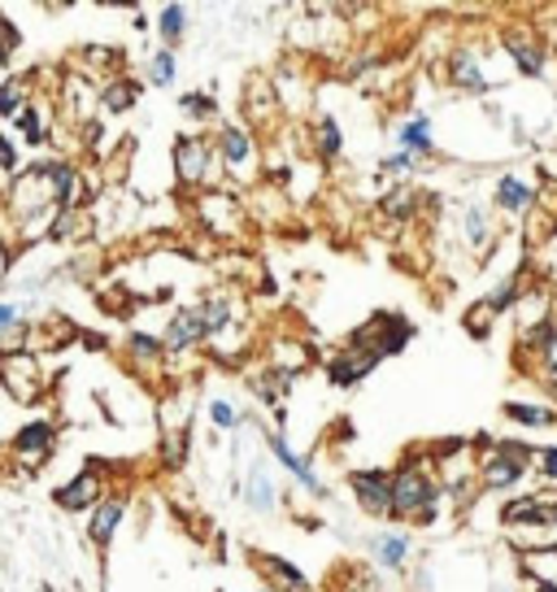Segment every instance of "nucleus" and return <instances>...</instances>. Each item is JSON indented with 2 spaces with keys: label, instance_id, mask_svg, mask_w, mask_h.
<instances>
[{
  "label": "nucleus",
  "instance_id": "f257e3e1",
  "mask_svg": "<svg viewBox=\"0 0 557 592\" xmlns=\"http://www.w3.org/2000/svg\"><path fill=\"white\" fill-rule=\"evenodd\" d=\"M440 501H444V488L435 484L427 457H406L392 471V518L397 522L427 527V522L440 518Z\"/></svg>",
  "mask_w": 557,
  "mask_h": 592
},
{
  "label": "nucleus",
  "instance_id": "f03ea898",
  "mask_svg": "<svg viewBox=\"0 0 557 592\" xmlns=\"http://www.w3.org/2000/svg\"><path fill=\"white\" fill-rule=\"evenodd\" d=\"M414 336H418V327L406 318V314H397V309H379V314H370V318L348 336V345H353V349H366V353L379 358V362H388V358L406 353Z\"/></svg>",
  "mask_w": 557,
  "mask_h": 592
},
{
  "label": "nucleus",
  "instance_id": "7ed1b4c3",
  "mask_svg": "<svg viewBox=\"0 0 557 592\" xmlns=\"http://www.w3.org/2000/svg\"><path fill=\"white\" fill-rule=\"evenodd\" d=\"M170 170H175V183L183 188H206L209 179L222 170L218 166V152H213V140L206 131H183L175 136L170 145Z\"/></svg>",
  "mask_w": 557,
  "mask_h": 592
},
{
  "label": "nucleus",
  "instance_id": "20e7f679",
  "mask_svg": "<svg viewBox=\"0 0 557 592\" xmlns=\"http://www.w3.org/2000/svg\"><path fill=\"white\" fill-rule=\"evenodd\" d=\"M57 441H62V432H57L53 419H27V423L9 436L4 453H9V462H13L18 475H31V471H40V466L53 457Z\"/></svg>",
  "mask_w": 557,
  "mask_h": 592
},
{
  "label": "nucleus",
  "instance_id": "39448f33",
  "mask_svg": "<svg viewBox=\"0 0 557 592\" xmlns=\"http://www.w3.org/2000/svg\"><path fill=\"white\" fill-rule=\"evenodd\" d=\"M213 152H218V166H222L231 179H253V175H258L262 152H258L253 127H244V123H218Z\"/></svg>",
  "mask_w": 557,
  "mask_h": 592
},
{
  "label": "nucleus",
  "instance_id": "423d86ee",
  "mask_svg": "<svg viewBox=\"0 0 557 592\" xmlns=\"http://www.w3.org/2000/svg\"><path fill=\"white\" fill-rule=\"evenodd\" d=\"M0 388L13 405H35V397L44 392V367L31 349L22 353H4L0 358Z\"/></svg>",
  "mask_w": 557,
  "mask_h": 592
},
{
  "label": "nucleus",
  "instance_id": "0eeeda50",
  "mask_svg": "<svg viewBox=\"0 0 557 592\" xmlns=\"http://www.w3.org/2000/svg\"><path fill=\"white\" fill-rule=\"evenodd\" d=\"M348 493L366 518H392V471L383 466L348 471Z\"/></svg>",
  "mask_w": 557,
  "mask_h": 592
},
{
  "label": "nucleus",
  "instance_id": "6e6552de",
  "mask_svg": "<svg viewBox=\"0 0 557 592\" xmlns=\"http://www.w3.org/2000/svg\"><path fill=\"white\" fill-rule=\"evenodd\" d=\"M105 501V475L96 462H87L83 471H74L66 484L53 488V506L66 510V515H92L96 506Z\"/></svg>",
  "mask_w": 557,
  "mask_h": 592
},
{
  "label": "nucleus",
  "instance_id": "1a4fd4ad",
  "mask_svg": "<svg viewBox=\"0 0 557 592\" xmlns=\"http://www.w3.org/2000/svg\"><path fill=\"white\" fill-rule=\"evenodd\" d=\"M266 453L275 457L278 466H283L305 493H314L318 501H327V484H323V475H318V466H314V453H296V448L287 444V432H283V427L266 432Z\"/></svg>",
  "mask_w": 557,
  "mask_h": 592
},
{
  "label": "nucleus",
  "instance_id": "9d476101",
  "mask_svg": "<svg viewBox=\"0 0 557 592\" xmlns=\"http://www.w3.org/2000/svg\"><path fill=\"white\" fill-rule=\"evenodd\" d=\"M201 345H209V336H206L201 314H197V305H179V309L170 314L166 331H161L166 358H183V353H192V349H201Z\"/></svg>",
  "mask_w": 557,
  "mask_h": 592
},
{
  "label": "nucleus",
  "instance_id": "9b49d317",
  "mask_svg": "<svg viewBox=\"0 0 557 592\" xmlns=\"http://www.w3.org/2000/svg\"><path fill=\"white\" fill-rule=\"evenodd\" d=\"M480 448H487L484 462H480V484H484L487 493H514L523 479H527V462H518V457H505V453H496L492 448V436H480Z\"/></svg>",
  "mask_w": 557,
  "mask_h": 592
},
{
  "label": "nucleus",
  "instance_id": "f8f14e48",
  "mask_svg": "<svg viewBox=\"0 0 557 592\" xmlns=\"http://www.w3.org/2000/svg\"><path fill=\"white\" fill-rule=\"evenodd\" d=\"M40 166H44V183H49V192H53V205H57L62 214H74V205L83 201L78 166L66 161V157H40Z\"/></svg>",
  "mask_w": 557,
  "mask_h": 592
},
{
  "label": "nucleus",
  "instance_id": "ddd939ff",
  "mask_svg": "<svg viewBox=\"0 0 557 592\" xmlns=\"http://www.w3.org/2000/svg\"><path fill=\"white\" fill-rule=\"evenodd\" d=\"M327 383L332 388H340V392H348V388H357V383H366L375 370H379V358H370L366 349H353V345H345L336 358H327Z\"/></svg>",
  "mask_w": 557,
  "mask_h": 592
},
{
  "label": "nucleus",
  "instance_id": "4468645a",
  "mask_svg": "<svg viewBox=\"0 0 557 592\" xmlns=\"http://www.w3.org/2000/svg\"><path fill=\"white\" fill-rule=\"evenodd\" d=\"M253 567L262 571V580H266V589L275 592H314V580L296 567V562H287V558H278V553H253Z\"/></svg>",
  "mask_w": 557,
  "mask_h": 592
},
{
  "label": "nucleus",
  "instance_id": "2eb2a0df",
  "mask_svg": "<svg viewBox=\"0 0 557 592\" xmlns=\"http://www.w3.org/2000/svg\"><path fill=\"white\" fill-rule=\"evenodd\" d=\"M240 497H244V510H253V515H275L278 484L266 462H253V466H249V475H244V484H240Z\"/></svg>",
  "mask_w": 557,
  "mask_h": 592
},
{
  "label": "nucleus",
  "instance_id": "dca6fc26",
  "mask_svg": "<svg viewBox=\"0 0 557 592\" xmlns=\"http://www.w3.org/2000/svg\"><path fill=\"white\" fill-rule=\"evenodd\" d=\"M366 549H370V558H375L383 571H401V567L410 562V553H414V540H410V531H401V527H383V531H375V536L366 540Z\"/></svg>",
  "mask_w": 557,
  "mask_h": 592
},
{
  "label": "nucleus",
  "instance_id": "f3484780",
  "mask_svg": "<svg viewBox=\"0 0 557 592\" xmlns=\"http://www.w3.org/2000/svg\"><path fill=\"white\" fill-rule=\"evenodd\" d=\"M501 44L514 57V71L523 74V78H540L545 74V49H540V40L532 31H505Z\"/></svg>",
  "mask_w": 557,
  "mask_h": 592
},
{
  "label": "nucleus",
  "instance_id": "a211bd4d",
  "mask_svg": "<svg viewBox=\"0 0 557 592\" xmlns=\"http://www.w3.org/2000/svg\"><path fill=\"white\" fill-rule=\"evenodd\" d=\"M13 131L27 148H44L53 140V105L49 101H31L18 118H13Z\"/></svg>",
  "mask_w": 557,
  "mask_h": 592
},
{
  "label": "nucleus",
  "instance_id": "6ab92c4d",
  "mask_svg": "<svg viewBox=\"0 0 557 592\" xmlns=\"http://www.w3.org/2000/svg\"><path fill=\"white\" fill-rule=\"evenodd\" d=\"M123 518H127V497L123 493H114V497H105L92 515H87V540L92 545H109L114 536H118V527H123Z\"/></svg>",
  "mask_w": 557,
  "mask_h": 592
},
{
  "label": "nucleus",
  "instance_id": "aec40b11",
  "mask_svg": "<svg viewBox=\"0 0 557 592\" xmlns=\"http://www.w3.org/2000/svg\"><path fill=\"white\" fill-rule=\"evenodd\" d=\"M449 83H453L458 92H466V96H487V92H492V83H487L480 57L466 53V49L449 53Z\"/></svg>",
  "mask_w": 557,
  "mask_h": 592
},
{
  "label": "nucleus",
  "instance_id": "412c9836",
  "mask_svg": "<svg viewBox=\"0 0 557 592\" xmlns=\"http://www.w3.org/2000/svg\"><path fill=\"white\" fill-rule=\"evenodd\" d=\"M492 205L505 210V214H527L536 205V188L523 183L518 175H501L496 188H492Z\"/></svg>",
  "mask_w": 557,
  "mask_h": 592
},
{
  "label": "nucleus",
  "instance_id": "4be33fe9",
  "mask_svg": "<svg viewBox=\"0 0 557 592\" xmlns=\"http://www.w3.org/2000/svg\"><path fill=\"white\" fill-rule=\"evenodd\" d=\"M309 148H314V157L318 161H340V152H345V127L332 118V114H318L314 118V127H309Z\"/></svg>",
  "mask_w": 557,
  "mask_h": 592
},
{
  "label": "nucleus",
  "instance_id": "5701e85b",
  "mask_svg": "<svg viewBox=\"0 0 557 592\" xmlns=\"http://www.w3.org/2000/svg\"><path fill=\"white\" fill-rule=\"evenodd\" d=\"M27 349V309L18 300H0V358Z\"/></svg>",
  "mask_w": 557,
  "mask_h": 592
},
{
  "label": "nucleus",
  "instance_id": "b1692460",
  "mask_svg": "<svg viewBox=\"0 0 557 592\" xmlns=\"http://www.w3.org/2000/svg\"><path fill=\"white\" fill-rule=\"evenodd\" d=\"M197 305V314H201V323H206V336H222L227 327H235V300L227 293H209L201 300H192Z\"/></svg>",
  "mask_w": 557,
  "mask_h": 592
},
{
  "label": "nucleus",
  "instance_id": "393cba45",
  "mask_svg": "<svg viewBox=\"0 0 557 592\" xmlns=\"http://www.w3.org/2000/svg\"><path fill=\"white\" fill-rule=\"evenodd\" d=\"M397 145H401V152H410V157H431V152H435V131H431V118H427V114L406 118V123L397 127Z\"/></svg>",
  "mask_w": 557,
  "mask_h": 592
},
{
  "label": "nucleus",
  "instance_id": "a878e982",
  "mask_svg": "<svg viewBox=\"0 0 557 592\" xmlns=\"http://www.w3.org/2000/svg\"><path fill=\"white\" fill-rule=\"evenodd\" d=\"M96 101H101L105 114H132L139 105V83L136 78H105Z\"/></svg>",
  "mask_w": 557,
  "mask_h": 592
},
{
  "label": "nucleus",
  "instance_id": "bb28decb",
  "mask_svg": "<svg viewBox=\"0 0 557 592\" xmlns=\"http://www.w3.org/2000/svg\"><path fill=\"white\" fill-rule=\"evenodd\" d=\"M501 522H509V527H549V501H540V497L505 501Z\"/></svg>",
  "mask_w": 557,
  "mask_h": 592
},
{
  "label": "nucleus",
  "instance_id": "cd10ccee",
  "mask_svg": "<svg viewBox=\"0 0 557 592\" xmlns=\"http://www.w3.org/2000/svg\"><path fill=\"white\" fill-rule=\"evenodd\" d=\"M188 4H166L161 13H157V35H161V44L175 53L179 44H183V35H188Z\"/></svg>",
  "mask_w": 557,
  "mask_h": 592
},
{
  "label": "nucleus",
  "instance_id": "c85d7f7f",
  "mask_svg": "<svg viewBox=\"0 0 557 592\" xmlns=\"http://www.w3.org/2000/svg\"><path fill=\"white\" fill-rule=\"evenodd\" d=\"M179 114L188 118V123H201V127H209L213 118H218V96L209 92V87H197V92H183L179 101Z\"/></svg>",
  "mask_w": 557,
  "mask_h": 592
},
{
  "label": "nucleus",
  "instance_id": "c756f323",
  "mask_svg": "<svg viewBox=\"0 0 557 592\" xmlns=\"http://www.w3.org/2000/svg\"><path fill=\"white\" fill-rule=\"evenodd\" d=\"M501 414H505L509 423H518V427H554L557 423L554 410H549V405H536V401H505Z\"/></svg>",
  "mask_w": 557,
  "mask_h": 592
},
{
  "label": "nucleus",
  "instance_id": "7c9ffc66",
  "mask_svg": "<svg viewBox=\"0 0 557 592\" xmlns=\"http://www.w3.org/2000/svg\"><path fill=\"white\" fill-rule=\"evenodd\" d=\"M418 197L410 183H401V188H392V192H383V201H379V210H383V219L392 222H410L418 214Z\"/></svg>",
  "mask_w": 557,
  "mask_h": 592
},
{
  "label": "nucleus",
  "instance_id": "2f4dec72",
  "mask_svg": "<svg viewBox=\"0 0 557 592\" xmlns=\"http://www.w3.org/2000/svg\"><path fill=\"white\" fill-rule=\"evenodd\" d=\"M127 358L139 362V367H157L161 358H166V349H161V336H153V331H127Z\"/></svg>",
  "mask_w": 557,
  "mask_h": 592
},
{
  "label": "nucleus",
  "instance_id": "473e14b6",
  "mask_svg": "<svg viewBox=\"0 0 557 592\" xmlns=\"http://www.w3.org/2000/svg\"><path fill=\"white\" fill-rule=\"evenodd\" d=\"M144 78H148L153 87H175V78H179V57H175L170 49L148 53V62H144Z\"/></svg>",
  "mask_w": 557,
  "mask_h": 592
},
{
  "label": "nucleus",
  "instance_id": "72a5a7b5",
  "mask_svg": "<svg viewBox=\"0 0 557 592\" xmlns=\"http://www.w3.org/2000/svg\"><path fill=\"white\" fill-rule=\"evenodd\" d=\"M27 105H31L27 83H22V78H0V118H4V123H13Z\"/></svg>",
  "mask_w": 557,
  "mask_h": 592
},
{
  "label": "nucleus",
  "instance_id": "f704fd0d",
  "mask_svg": "<svg viewBox=\"0 0 557 592\" xmlns=\"http://www.w3.org/2000/svg\"><path fill=\"white\" fill-rule=\"evenodd\" d=\"M209 423H213L218 432H235V427H244V423H249V414H244L235 401L213 397V401H209Z\"/></svg>",
  "mask_w": 557,
  "mask_h": 592
},
{
  "label": "nucleus",
  "instance_id": "c9c22d12",
  "mask_svg": "<svg viewBox=\"0 0 557 592\" xmlns=\"http://www.w3.org/2000/svg\"><path fill=\"white\" fill-rule=\"evenodd\" d=\"M518 305V279H505L501 288H492V293L484 296V314H487V323L492 318H501L505 309H514Z\"/></svg>",
  "mask_w": 557,
  "mask_h": 592
},
{
  "label": "nucleus",
  "instance_id": "e433bc0d",
  "mask_svg": "<svg viewBox=\"0 0 557 592\" xmlns=\"http://www.w3.org/2000/svg\"><path fill=\"white\" fill-rule=\"evenodd\" d=\"M462 226H466V244H471V249H487V240H492V222H487V214L480 210V205L466 210Z\"/></svg>",
  "mask_w": 557,
  "mask_h": 592
},
{
  "label": "nucleus",
  "instance_id": "4c0bfd02",
  "mask_svg": "<svg viewBox=\"0 0 557 592\" xmlns=\"http://www.w3.org/2000/svg\"><path fill=\"white\" fill-rule=\"evenodd\" d=\"M18 49H22V31H18V22H13L9 13H0V71L13 62Z\"/></svg>",
  "mask_w": 557,
  "mask_h": 592
},
{
  "label": "nucleus",
  "instance_id": "58836bf2",
  "mask_svg": "<svg viewBox=\"0 0 557 592\" xmlns=\"http://www.w3.org/2000/svg\"><path fill=\"white\" fill-rule=\"evenodd\" d=\"M161 462H166V466H183V462H188V432H166V441H161Z\"/></svg>",
  "mask_w": 557,
  "mask_h": 592
},
{
  "label": "nucleus",
  "instance_id": "ea45409f",
  "mask_svg": "<svg viewBox=\"0 0 557 592\" xmlns=\"http://www.w3.org/2000/svg\"><path fill=\"white\" fill-rule=\"evenodd\" d=\"M414 166H418V157H410V152H401V148H397V152H388V157L379 161V170H383V175H410Z\"/></svg>",
  "mask_w": 557,
  "mask_h": 592
},
{
  "label": "nucleus",
  "instance_id": "a19ab883",
  "mask_svg": "<svg viewBox=\"0 0 557 592\" xmlns=\"http://www.w3.org/2000/svg\"><path fill=\"white\" fill-rule=\"evenodd\" d=\"M0 170H9V175L22 170V157H18V140L13 136H0Z\"/></svg>",
  "mask_w": 557,
  "mask_h": 592
},
{
  "label": "nucleus",
  "instance_id": "79ce46f5",
  "mask_svg": "<svg viewBox=\"0 0 557 592\" xmlns=\"http://www.w3.org/2000/svg\"><path fill=\"white\" fill-rule=\"evenodd\" d=\"M536 466H540V479L557 484V444H545V448H536Z\"/></svg>",
  "mask_w": 557,
  "mask_h": 592
},
{
  "label": "nucleus",
  "instance_id": "37998d69",
  "mask_svg": "<svg viewBox=\"0 0 557 592\" xmlns=\"http://www.w3.org/2000/svg\"><path fill=\"white\" fill-rule=\"evenodd\" d=\"M496 453H505V457H518V462H532L536 457V444H523V441H492Z\"/></svg>",
  "mask_w": 557,
  "mask_h": 592
},
{
  "label": "nucleus",
  "instance_id": "c03bdc74",
  "mask_svg": "<svg viewBox=\"0 0 557 592\" xmlns=\"http://www.w3.org/2000/svg\"><path fill=\"white\" fill-rule=\"evenodd\" d=\"M540 362H545V374H549V379H557V336H554V340H549V345H545Z\"/></svg>",
  "mask_w": 557,
  "mask_h": 592
},
{
  "label": "nucleus",
  "instance_id": "a18cd8bd",
  "mask_svg": "<svg viewBox=\"0 0 557 592\" xmlns=\"http://www.w3.org/2000/svg\"><path fill=\"white\" fill-rule=\"evenodd\" d=\"M9 262H13V249H9L4 235H0V284H4V275H9Z\"/></svg>",
  "mask_w": 557,
  "mask_h": 592
},
{
  "label": "nucleus",
  "instance_id": "49530a36",
  "mask_svg": "<svg viewBox=\"0 0 557 592\" xmlns=\"http://www.w3.org/2000/svg\"><path fill=\"white\" fill-rule=\"evenodd\" d=\"M13 179H18V175H9V170H0V201L9 197V188H13Z\"/></svg>",
  "mask_w": 557,
  "mask_h": 592
},
{
  "label": "nucleus",
  "instance_id": "de8ad7c7",
  "mask_svg": "<svg viewBox=\"0 0 557 592\" xmlns=\"http://www.w3.org/2000/svg\"><path fill=\"white\" fill-rule=\"evenodd\" d=\"M132 27H136V31H148V13H144V9H139L136 18H132Z\"/></svg>",
  "mask_w": 557,
  "mask_h": 592
},
{
  "label": "nucleus",
  "instance_id": "09e8293b",
  "mask_svg": "<svg viewBox=\"0 0 557 592\" xmlns=\"http://www.w3.org/2000/svg\"><path fill=\"white\" fill-rule=\"evenodd\" d=\"M536 592H557V584H554V580H540V584H536Z\"/></svg>",
  "mask_w": 557,
  "mask_h": 592
},
{
  "label": "nucleus",
  "instance_id": "8fccbe9b",
  "mask_svg": "<svg viewBox=\"0 0 557 592\" xmlns=\"http://www.w3.org/2000/svg\"><path fill=\"white\" fill-rule=\"evenodd\" d=\"M258 592H275V589H258Z\"/></svg>",
  "mask_w": 557,
  "mask_h": 592
},
{
  "label": "nucleus",
  "instance_id": "3c124183",
  "mask_svg": "<svg viewBox=\"0 0 557 592\" xmlns=\"http://www.w3.org/2000/svg\"><path fill=\"white\" fill-rule=\"evenodd\" d=\"M218 592H227V589H218Z\"/></svg>",
  "mask_w": 557,
  "mask_h": 592
}]
</instances>
